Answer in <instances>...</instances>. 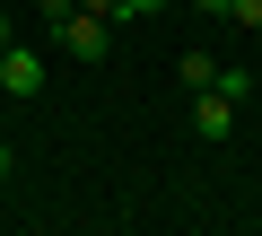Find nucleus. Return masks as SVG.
I'll return each mask as SVG.
<instances>
[{
  "label": "nucleus",
  "instance_id": "2",
  "mask_svg": "<svg viewBox=\"0 0 262 236\" xmlns=\"http://www.w3.org/2000/svg\"><path fill=\"white\" fill-rule=\"evenodd\" d=\"M0 88H9L18 105L44 96V53H35V44H9V53H0Z\"/></svg>",
  "mask_w": 262,
  "mask_h": 236
},
{
  "label": "nucleus",
  "instance_id": "3",
  "mask_svg": "<svg viewBox=\"0 0 262 236\" xmlns=\"http://www.w3.org/2000/svg\"><path fill=\"white\" fill-rule=\"evenodd\" d=\"M192 132H201V140H227V132H236V96L201 88V96H192Z\"/></svg>",
  "mask_w": 262,
  "mask_h": 236
},
{
  "label": "nucleus",
  "instance_id": "9",
  "mask_svg": "<svg viewBox=\"0 0 262 236\" xmlns=\"http://www.w3.org/2000/svg\"><path fill=\"white\" fill-rule=\"evenodd\" d=\"M9 44H18V18H9V9H0V53H9Z\"/></svg>",
  "mask_w": 262,
  "mask_h": 236
},
{
  "label": "nucleus",
  "instance_id": "5",
  "mask_svg": "<svg viewBox=\"0 0 262 236\" xmlns=\"http://www.w3.org/2000/svg\"><path fill=\"white\" fill-rule=\"evenodd\" d=\"M210 88H219V96H236V105H245V96H253V70H245V61H219V79H210Z\"/></svg>",
  "mask_w": 262,
  "mask_h": 236
},
{
  "label": "nucleus",
  "instance_id": "8",
  "mask_svg": "<svg viewBox=\"0 0 262 236\" xmlns=\"http://www.w3.org/2000/svg\"><path fill=\"white\" fill-rule=\"evenodd\" d=\"M227 18H236V27H253V35H262V0H227Z\"/></svg>",
  "mask_w": 262,
  "mask_h": 236
},
{
  "label": "nucleus",
  "instance_id": "6",
  "mask_svg": "<svg viewBox=\"0 0 262 236\" xmlns=\"http://www.w3.org/2000/svg\"><path fill=\"white\" fill-rule=\"evenodd\" d=\"M35 18H44V35H61V27L79 18V0H35Z\"/></svg>",
  "mask_w": 262,
  "mask_h": 236
},
{
  "label": "nucleus",
  "instance_id": "7",
  "mask_svg": "<svg viewBox=\"0 0 262 236\" xmlns=\"http://www.w3.org/2000/svg\"><path fill=\"white\" fill-rule=\"evenodd\" d=\"M158 9H175V0H114V27H131V18H158Z\"/></svg>",
  "mask_w": 262,
  "mask_h": 236
},
{
  "label": "nucleus",
  "instance_id": "4",
  "mask_svg": "<svg viewBox=\"0 0 262 236\" xmlns=\"http://www.w3.org/2000/svg\"><path fill=\"white\" fill-rule=\"evenodd\" d=\"M175 79H184V88H192V96H201V88H210V79H219V61H210V53H184V61H175Z\"/></svg>",
  "mask_w": 262,
  "mask_h": 236
},
{
  "label": "nucleus",
  "instance_id": "10",
  "mask_svg": "<svg viewBox=\"0 0 262 236\" xmlns=\"http://www.w3.org/2000/svg\"><path fill=\"white\" fill-rule=\"evenodd\" d=\"M9 166H18V149H9V140H0V184H9Z\"/></svg>",
  "mask_w": 262,
  "mask_h": 236
},
{
  "label": "nucleus",
  "instance_id": "11",
  "mask_svg": "<svg viewBox=\"0 0 262 236\" xmlns=\"http://www.w3.org/2000/svg\"><path fill=\"white\" fill-rule=\"evenodd\" d=\"M192 9H201V18H227V0H192Z\"/></svg>",
  "mask_w": 262,
  "mask_h": 236
},
{
  "label": "nucleus",
  "instance_id": "1",
  "mask_svg": "<svg viewBox=\"0 0 262 236\" xmlns=\"http://www.w3.org/2000/svg\"><path fill=\"white\" fill-rule=\"evenodd\" d=\"M53 44H61L70 61H105V53H114V18H96V9H79V18H70V27L53 35Z\"/></svg>",
  "mask_w": 262,
  "mask_h": 236
}]
</instances>
